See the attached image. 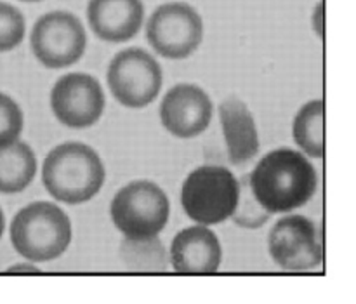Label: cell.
I'll use <instances>...</instances> for the list:
<instances>
[{
	"label": "cell",
	"instance_id": "cell-1",
	"mask_svg": "<svg viewBox=\"0 0 356 304\" xmlns=\"http://www.w3.org/2000/svg\"><path fill=\"white\" fill-rule=\"evenodd\" d=\"M256 200L270 214H284L302 207L315 197L318 176L301 152L278 148L264 155L249 176Z\"/></svg>",
	"mask_w": 356,
	"mask_h": 304
},
{
	"label": "cell",
	"instance_id": "cell-2",
	"mask_svg": "<svg viewBox=\"0 0 356 304\" xmlns=\"http://www.w3.org/2000/svg\"><path fill=\"white\" fill-rule=\"evenodd\" d=\"M106 170L103 160L83 143H65L45 157L42 183L52 198L68 205L83 204L103 188Z\"/></svg>",
	"mask_w": 356,
	"mask_h": 304
},
{
	"label": "cell",
	"instance_id": "cell-3",
	"mask_svg": "<svg viewBox=\"0 0 356 304\" xmlns=\"http://www.w3.org/2000/svg\"><path fill=\"white\" fill-rule=\"evenodd\" d=\"M10 242L19 256L35 263H47L66 253L72 242V223L58 205L33 202L14 216Z\"/></svg>",
	"mask_w": 356,
	"mask_h": 304
},
{
	"label": "cell",
	"instance_id": "cell-4",
	"mask_svg": "<svg viewBox=\"0 0 356 304\" xmlns=\"http://www.w3.org/2000/svg\"><path fill=\"white\" fill-rule=\"evenodd\" d=\"M236 202L238 179L225 167H198L184 179L181 190L186 216L204 226L219 225L232 218Z\"/></svg>",
	"mask_w": 356,
	"mask_h": 304
},
{
	"label": "cell",
	"instance_id": "cell-5",
	"mask_svg": "<svg viewBox=\"0 0 356 304\" xmlns=\"http://www.w3.org/2000/svg\"><path fill=\"white\" fill-rule=\"evenodd\" d=\"M169 198L152 181H134L117 191L110 205L111 221L127 239L156 237L169 221Z\"/></svg>",
	"mask_w": 356,
	"mask_h": 304
},
{
	"label": "cell",
	"instance_id": "cell-6",
	"mask_svg": "<svg viewBox=\"0 0 356 304\" xmlns=\"http://www.w3.org/2000/svg\"><path fill=\"white\" fill-rule=\"evenodd\" d=\"M30 45L37 61L45 68H68L86 52V28L75 14L52 10L38 17L33 24Z\"/></svg>",
	"mask_w": 356,
	"mask_h": 304
},
{
	"label": "cell",
	"instance_id": "cell-7",
	"mask_svg": "<svg viewBox=\"0 0 356 304\" xmlns=\"http://www.w3.org/2000/svg\"><path fill=\"white\" fill-rule=\"evenodd\" d=\"M162 83V66L143 49H124L108 66V87L115 99L127 108L148 106L160 94Z\"/></svg>",
	"mask_w": 356,
	"mask_h": 304
},
{
	"label": "cell",
	"instance_id": "cell-8",
	"mask_svg": "<svg viewBox=\"0 0 356 304\" xmlns=\"http://www.w3.org/2000/svg\"><path fill=\"white\" fill-rule=\"evenodd\" d=\"M204 38V21L191 6L170 2L156 7L146 24V40L167 59L190 58Z\"/></svg>",
	"mask_w": 356,
	"mask_h": 304
},
{
	"label": "cell",
	"instance_id": "cell-9",
	"mask_svg": "<svg viewBox=\"0 0 356 304\" xmlns=\"http://www.w3.org/2000/svg\"><path fill=\"white\" fill-rule=\"evenodd\" d=\"M270 256L284 271L305 273L323 263V246L318 228L308 218L291 214L277 221L271 228Z\"/></svg>",
	"mask_w": 356,
	"mask_h": 304
},
{
	"label": "cell",
	"instance_id": "cell-10",
	"mask_svg": "<svg viewBox=\"0 0 356 304\" xmlns=\"http://www.w3.org/2000/svg\"><path fill=\"white\" fill-rule=\"evenodd\" d=\"M104 93L101 83L87 73H68L51 90V108L65 127H92L104 111Z\"/></svg>",
	"mask_w": 356,
	"mask_h": 304
},
{
	"label": "cell",
	"instance_id": "cell-11",
	"mask_svg": "<svg viewBox=\"0 0 356 304\" xmlns=\"http://www.w3.org/2000/svg\"><path fill=\"white\" fill-rule=\"evenodd\" d=\"M212 101L204 89L193 83L172 87L160 104V120L172 136L190 139L202 134L212 120Z\"/></svg>",
	"mask_w": 356,
	"mask_h": 304
},
{
	"label": "cell",
	"instance_id": "cell-12",
	"mask_svg": "<svg viewBox=\"0 0 356 304\" xmlns=\"http://www.w3.org/2000/svg\"><path fill=\"white\" fill-rule=\"evenodd\" d=\"M221 259V242L218 235L204 225L183 230L170 243L169 263L176 273L212 275L219 271Z\"/></svg>",
	"mask_w": 356,
	"mask_h": 304
},
{
	"label": "cell",
	"instance_id": "cell-13",
	"mask_svg": "<svg viewBox=\"0 0 356 304\" xmlns=\"http://www.w3.org/2000/svg\"><path fill=\"white\" fill-rule=\"evenodd\" d=\"M145 7L141 0H89L87 21L97 38L122 44L138 35Z\"/></svg>",
	"mask_w": 356,
	"mask_h": 304
},
{
	"label": "cell",
	"instance_id": "cell-14",
	"mask_svg": "<svg viewBox=\"0 0 356 304\" xmlns=\"http://www.w3.org/2000/svg\"><path fill=\"white\" fill-rule=\"evenodd\" d=\"M219 118L229 162L242 166L252 160L259 152V134L249 106L238 97H229L219 106Z\"/></svg>",
	"mask_w": 356,
	"mask_h": 304
},
{
	"label": "cell",
	"instance_id": "cell-15",
	"mask_svg": "<svg viewBox=\"0 0 356 304\" xmlns=\"http://www.w3.org/2000/svg\"><path fill=\"white\" fill-rule=\"evenodd\" d=\"M37 174V157L26 143L16 141L0 146V193L26 190Z\"/></svg>",
	"mask_w": 356,
	"mask_h": 304
},
{
	"label": "cell",
	"instance_id": "cell-16",
	"mask_svg": "<svg viewBox=\"0 0 356 304\" xmlns=\"http://www.w3.org/2000/svg\"><path fill=\"white\" fill-rule=\"evenodd\" d=\"M120 261L125 270L134 273H163L169 266V253L162 240L156 237L148 239H127L120 243Z\"/></svg>",
	"mask_w": 356,
	"mask_h": 304
},
{
	"label": "cell",
	"instance_id": "cell-17",
	"mask_svg": "<svg viewBox=\"0 0 356 304\" xmlns=\"http://www.w3.org/2000/svg\"><path fill=\"white\" fill-rule=\"evenodd\" d=\"M325 103L322 99H315L306 103L298 111L292 125L294 141L302 153L313 159H323L325 155Z\"/></svg>",
	"mask_w": 356,
	"mask_h": 304
},
{
	"label": "cell",
	"instance_id": "cell-18",
	"mask_svg": "<svg viewBox=\"0 0 356 304\" xmlns=\"http://www.w3.org/2000/svg\"><path fill=\"white\" fill-rule=\"evenodd\" d=\"M270 212L256 200L252 193V188H250L249 176H243L238 181V202H236V207L233 211L232 218L242 228H261L264 223L270 219Z\"/></svg>",
	"mask_w": 356,
	"mask_h": 304
},
{
	"label": "cell",
	"instance_id": "cell-19",
	"mask_svg": "<svg viewBox=\"0 0 356 304\" xmlns=\"http://www.w3.org/2000/svg\"><path fill=\"white\" fill-rule=\"evenodd\" d=\"M26 21L19 9L6 2H0V52L16 49L23 42Z\"/></svg>",
	"mask_w": 356,
	"mask_h": 304
},
{
	"label": "cell",
	"instance_id": "cell-20",
	"mask_svg": "<svg viewBox=\"0 0 356 304\" xmlns=\"http://www.w3.org/2000/svg\"><path fill=\"white\" fill-rule=\"evenodd\" d=\"M24 117L16 101L0 93V146L16 141L23 132Z\"/></svg>",
	"mask_w": 356,
	"mask_h": 304
},
{
	"label": "cell",
	"instance_id": "cell-21",
	"mask_svg": "<svg viewBox=\"0 0 356 304\" xmlns=\"http://www.w3.org/2000/svg\"><path fill=\"white\" fill-rule=\"evenodd\" d=\"M313 28L320 37H323V2H320L313 13Z\"/></svg>",
	"mask_w": 356,
	"mask_h": 304
},
{
	"label": "cell",
	"instance_id": "cell-22",
	"mask_svg": "<svg viewBox=\"0 0 356 304\" xmlns=\"http://www.w3.org/2000/svg\"><path fill=\"white\" fill-rule=\"evenodd\" d=\"M7 273H17V275H23V273H30V275H38L40 270L33 264H14L13 268L7 270Z\"/></svg>",
	"mask_w": 356,
	"mask_h": 304
},
{
	"label": "cell",
	"instance_id": "cell-23",
	"mask_svg": "<svg viewBox=\"0 0 356 304\" xmlns=\"http://www.w3.org/2000/svg\"><path fill=\"white\" fill-rule=\"evenodd\" d=\"M3 228H6V218H3V212L2 209H0V239H2L3 235Z\"/></svg>",
	"mask_w": 356,
	"mask_h": 304
},
{
	"label": "cell",
	"instance_id": "cell-24",
	"mask_svg": "<svg viewBox=\"0 0 356 304\" xmlns=\"http://www.w3.org/2000/svg\"><path fill=\"white\" fill-rule=\"evenodd\" d=\"M21 2H40V0H21Z\"/></svg>",
	"mask_w": 356,
	"mask_h": 304
}]
</instances>
